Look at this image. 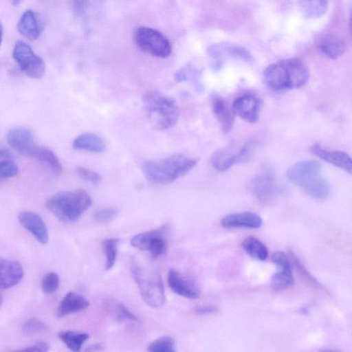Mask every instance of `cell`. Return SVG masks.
<instances>
[{
    "label": "cell",
    "mask_w": 352,
    "mask_h": 352,
    "mask_svg": "<svg viewBox=\"0 0 352 352\" xmlns=\"http://www.w3.org/2000/svg\"><path fill=\"white\" fill-rule=\"evenodd\" d=\"M309 78L307 66L298 58L278 60L267 66L263 72L264 82L274 91L301 88Z\"/></svg>",
    "instance_id": "6da1fadb"
},
{
    "label": "cell",
    "mask_w": 352,
    "mask_h": 352,
    "mask_svg": "<svg viewBox=\"0 0 352 352\" xmlns=\"http://www.w3.org/2000/svg\"><path fill=\"white\" fill-rule=\"evenodd\" d=\"M196 164L195 159L182 154H175L162 159L146 161L142 169L151 183L166 184L190 171Z\"/></svg>",
    "instance_id": "7a4b0ae2"
},
{
    "label": "cell",
    "mask_w": 352,
    "mask_h": 352,
    "mask_svg": "<svg viewBox=\"0 0 352 352\" xmlns=\"http://www.w3.org/2000/svg\"><path fill=\"white\" fill-rule=\"evenodd\" d=\"M321 164L318 162L303 160L289 167L287 176L309 197L324 200L329 197V188L321 175Z\"/></svg>",
    "instance_id": "3957f363"
},
{
    "label": "cell",
    "mask_w": 352,
    "mask_h": 352,
    "mask_svg": "<svg viewBox=\"0 0 352 352\" xmlns=\"http://www.w3.org/2000/svg\"><path fill=\"white\" fill-rule=\"evenodd\" d=\"M91 205V197L81 188L58 192L45 202L46 208L59 220L65 223L78 221Z\"/></svg>",
    "instance_id": "277c9868"
},
{
    "label": "cell",
    "mask_w": 352,
    "mask_h": 352,
    "mask_svg": "<svg viewBox=\"0 0 352 352\" xmlns=\"http://www.w3.org/2000/svg\"><path fill=\"white\" fill-rule=\"evenodd\" d=\"M146 117L153 127L166 130L176 124L179 110L176 102L158 91H148L142 96Z\"/></svg>",
    "instance_id": "5b68a950"
},
{
    "label": "cell",
    "mask_w": 352,
    "mask_h": 352,
    "mask_svg": "<svg viewBox=\"0 0 352 352\" xmlns=\"http://www.w3.org/2000/svg\"><path fill=\"white\" fill-rule=\"evenodd\" d=\"M130 271L145 303L152 308L162 307L166 298L160 273L146 269L135 261L131 264Z\"/></svg>",
    "instance_id": "8992f818"
},
{
    "label": "cell",
    "mask_w": 352,
    "mask_h": 352,
    "mask_svg": "<svg viewBox=\"0 0 352 352\" xmlns=\"http://www.w3.org/2000/svg\"><path fill=\"white\" fill-rule=\"evenodd\" d=\"M133 39L143 52L159 58H166L171 53V45L168 38L160 31L145 26L134 30Z\"/></svg>",
    "instance_id": "52a82bcc"
},
{
    "label": "cell",
    "mask_w": 352,
    "mask_h": 352,
    "mask_svg": "<svg viewBox=\"0 0 352 352\" xmlns=\"http://www.w3.org/2000/svg\"><path fill=\"white\" fill-rule=\"evenodd\" d=\"M12 56L21 70L27 76L38 79L45 75V65L43 60L37 56L26 43L22 41L16 42Z\"/></svg>",
    "instance_id": "ba28073f"
},
{
    "label": "cell",
    "mask_w": 352,
    "mask_h": 352,
    "mask_svg": "<svg viewBox=\"0 0 352 352\" xmlns=\"http://www.w3.org/2000/svg\"><path fill=\"white\" fill-rule=\"evenodd\" d=\"M166 226H162L158 228L138 234L133 236L131 244L140 250L148 251L151 257L156 259L166 250Z\"/></svg>",
    "instance_id": "9c48e42d"
},
{
    "label": "cell",
    "mask_w": 352,
    "mask_h": 352,
    "mask_svg": "<svg viewBox=\"0 0 352 352\" xmlns=\"http://www.w3.org/2000/svg\"><path fill=\"white\" fill-rule=\"evenodd\" d=\"M6 139L14 151L23 156L35 158L40 145L35 142L29 129L23 127L12 129L7 133Z\"/></svg>",
    "instance_id": "30bf717a"
},
{
    "label": "cell",
    "mask_w": 352,
    "mask_h": 352,
    "mask_svg": "<svg viewBox=\"0 0 352 352\" xmlns=\"http://www.w3.org/2000/svg\"><path fill=\"white\" fill-rule=\"evenodd\" d=\"M250 146L247 143L234 153L226 149L218 150L211 157L212 165L217 170L223 172L234 164L245 162L250 157Z\"/></svg>",
    "instance_id": "8fae6325"
},
{
    "label": "cell",
    "mask_w": 352,
    "mask_h": 352,
    "mask_svg": "<svg viewBox=\"0 0 352 352\" xmlns=\"http://www.w3.org/2000/svg\"><path fill=\"white\" fill-rule=\"evenodd\" d=\"M262 107L261 100L253 94H245L238 97L233 102V113L243 120L255 123L259 119Z\"/></svg>",
    "instance_id": "7c38bea8"
},
{
    "label": "cell",
    "mask_w": 352,
    "mask_h": 352,
    "mask_svg": "<svg viewBox=\"0 0 352 352\" xmlns=\"http://www.w3.org/2000/svg\"><path fill=\"white\" fill-rule=\"evenodd\" d=\"M249 190L262 203L271 202L277 194L274 177L268 173L256 175L248 184Z\"/></svg>",
    "instance_id": "4fadbf2b"
},
{
    "label": "cell",
    "mask_w": 352,
    "mask_h": 352,
    "mask_svg": "<svg viewBox=\"0 0 352 352\" xmlns=\"http://www.w3.org/2000/svg\"><path fill=\"white\" fill-rule=\"evenodd\" d=\"M167 280L170 289L176 294L188 299L199 297L200 292L195 284L175 270H169Z\"/></svg>",
    "instance_id": "5bb4252c"
},
{
    "label": "cell",
    "mask_w": 352,
    "mask_h": 352,
    "mask_svg": "<svg viewBox=\"0 0 352 352\" xmlns=\"http://www.w3.org/2000/svg\"><path fill=\"white\" fill-rule=\"evenodd\" d=\"M19 221L39 243L41 244L47 243L49 239L47 228L39 214L31 211H24L19 214Z\"/></svg>",
    "instance_id": "9a60e30c"
},
{
    "label": "cell",
    "mask_w": 352,
    "mask_h": 352,
    "mask_svg": "<svg viewBox=\"0 0 352 352\" xmlns=\"http://www.w3.org/2000/svg\"><path fill=\"white\" fill-rule=\"evenodd\" d=\"M309 150L322 160L351 174L352 161L347 153L340 151H328L319 144L312 145Z\"/></svg>",
    "instance_id": "2e32d148"
},
{
    "label": "cell",
    "mask_w": 352,
    "mask_h": 352,
    "mask_svg": "<svg viewBox=\"0 0 352 352\" xmlns=\"http://www.w3.org/2000/svg\"><path fill=\"white\" fill-rule=\"evenodd\" d=\"M221 225L227 229H257L262 225L261 217L255 212L245 211L229 214L221 220Z\"/></svg>",
    "instance_id": "e0dca14e"
},
{
    "label": "cell",
    "mask_w": 352,
    "mask_h": 352,
    "mask_svg": "<svg viewBox=\"0 0 352 352\" xmlns=\"http://www.w3.org/2000/svg\"><path fill=\"white\" fill-rule=\"evenodd\" d=\"M23 276V269L18 261L0 258V289L10 288L17 285Z\"/></svg>",
    "instance_id": "ac0fdd59"
},
{
    "label": "cell",
    "mask_w": 352,
    "mask_h": 352,
    "mask_svg": "<svg viewBox=\"0 0 352 352\" xmlns=\"http://www.w3.org/2000/svg\"><path fill=\"white\" fill-rule=\"evenodd\" d=\"M318 47L326 57L336 60L340 57L346 50L344 40L339 35L328 33L318 40Z\"/></svg>",
    "instance_id": "d6986e66"
},
{
    "label": "cell",
    "mask_w": 352,
    "mask_h": 352,
    "mask_svg": "<svg viewBox=\"0 0 352 352\" xmlns=\"http://www.w3.org/2000/svg\"><path fill=\"white\" fill-rule=\"evenodd\" d=\"M211 106L221 130L224 133H228L234 124V113L230 109L226 101L218 96L211 98Z\"/></svg>",
    "instance_id": "ffe728a7"
},
{
    "label": "cell",
    "mask_w": 352,
    "mask_h": 352,
    "mask_svg": "<svg viewBox=\"0 0 352 352\" xmlns=\"http://www.w3.org/2000/svg\"><path fill=\"white\" fill-rule=\"evenodd\" d=\"M89 305V301L84 296L76 292H69L60 302L56 314L58 318H62L80 311L87 308Z\"/></svg>",
    "instance_id": "44dd1931"
},
{
    "label": "cell",
    "mask_w": 352,
    "mask_h": 352,
    "mask_svg": "<svg viewBox=\"0 0 352 352\" xmlns=\"http://www.w3.org/2000/svg\"><path fill=\"white\" fill-rule=\"evenodd\" d=\"M17 28L25 38L29 40L36 39L40 34V25L34 12L31 10H25L19 21Z\"/></svg>",
    "instance_id": "7402d4cb"
},
{
    "label": "cell",
    "mask_w": 352,
    "mask_h": 352,
    "mask_svg": "<svg viewBox=\"0 0 352 352\" xmlns=\"http://www.w3.org/2000/svg\"><path fill=\"white\" fill-rule=\"evenodd\" d=\"M76 150L87 151L91 153H101L104 151L106 144L98 135L86 133L77 136L72 142Z\"/></svg>",
    "instance_id": "603a6c76"
},
{
    "label": "cell",
    "mask_w": 352,
    "mask_h": 352,
    "mask_svg": "<svg viewBox=\"0 0 352 352\" xmlns=\"http://www.w3.org/2000/svg\"><path fill=\"white\" fill-rule=\"evenodd\" d=\"M242 248L252 258L263 261L268 256L269 251L267 246L258 239L249 236L242 241Z\"/></svg>",
    "instance_id": "cb8c5ba5"
},
{
    "label": "cell",
    "mask_w": 352,
    "mask_h": 352,
    "mask_svg": "<svg viewBox=\"0 0 352 352\" xmlns=\"http://www.w3.org/2000/svg\"><path fill=\"white\" fill-rule=\"evenodd\" d=\"M329 0H298L302 14L309 19H317L327 11Z\"/></svg>",
    "instance_id": "d4e9b609"
},
{
    "label": "cell",
    "mask_w": 352,
    "mask_h": 352,
    "mask_svg": "<svg viewBox=\"0 0 352 352\" xmlns=\"http://www.w3.org/2000/svg\"><path fill=\"white\" fill-rule=\"evenodd\" d=\"M279 270L272 277V288L276 292L287 289L294 285V277L292 275L291 265L278 267Z\"/></svg>",
    "instance_id": "484cf974"
},
{
    "label": "cell",
    "mask_w": 352,
    "mask_h": 352,
    "mask_svg": "<svg viewBox=\"0 0 352 352\" xmlns=\"http://www.w3.org/2000/svg\"><path fill=\"white\" fill-rule=\"evenodd\" d=\"M35 159L46 166L54 175L61 174L60 162L57 155L48 147L40 146Z\"/></svg>",
    "instance_id": "4316f807"
},
{
    "label": "cell",
    "mask_w": 352,
    "mask_h": 352,
    "mask_svg": "<svg viewBox=\"0 0 352 352\" xmlns=\"http://www.w3.org/2000/svg\"><path fill=\"white\" fill-rule=\"evenodd\" d=\"M89 334L76 331H63L58 337L72 351H79L84 342L89 338Z\"/></svg>",
    "instance_id": "83f0119b"
},
{
    "label": "cell",
    "mask_w": 352,
    "mask_h": 352,
    "mask_svg": "<svg viewBox=\"0 0 352 352\" xmlns=\"http://www.w3.org/2000/svg\"><path fill=\"white\" fill-rule=\"evenodd\" d=\"M211 52L213 56L223 52V54H226L230 57L247 61L252 58L250 53L246 49L234 45L223 44L222 45L217 46L216 48H212Z\"/></svg>",
    "instance_id": "f1b7e54d"
},
{
    "label": "cell",
    "mask_w": 352,
    "mask_h": 352,
    "mask_svg": "<svg viewBox=\"0 0 352 352\" xmlns=\"http://www.w3.org/2000/svg\"><path fill=\"white\" fill-rule=\"evenodd\" d=\"M118 243L119 239L118 238L107 239L102 243L105 255V269L107 270H111L115 265Z\"/></svg>",
    "instance_id": "f546056e"
},
{
    "label": "cell",
    "mask_w": 352,
    "mask_h": 352,
    "mask_svg": "<svg viewBox=\"0 0 352 352\" xmlns=\"http://www.w3.org/2000/svg\"><path fill=\"white\" fill-rule=\"evenodd\" d=\"M147 350L150 352H175V342L170 336H162L151 342Z\"/></svg>",
    "instance_id": "4dcf8cb0"
},
{
    "label": "cell",
    "mask_w": 352,
    "mask_h": 352,
    "mask_svg": "<svg viewBox=\"0 0 352 352\" xmlns=\"http://www.w3.org/2000/svg\"><path fill=\"white\" fill-rule=\"evenodd\" d=\"M60 284L59 276L54 272L45 274L41 280V289L44 294H51L54 293Z\"/></svg>",
    "instance_id": "1f68e13d"
},
{
    "label": "cell",
    "mask_w": 352,
    "mask_h": 352,
    "mask_svg": "<svg viewBox=\"0 0 352 352\" xmlns=\"http://www.w3.org/2000/svg\"><path fill=\"white\" fill-rule=\"evenodd\" d=\"M118 215V210L115 208H104L96 211L93 219L98 223H107L115 219Z\"/></svg>",
    "instance_id": "d6a6232c"
},
{
    "label": "cell",
    "mask_w": 352,
    "mask_h": 352,
    "mask_svg": "<svg viewBox=\"0 0 352 352\" xmlns=\"http://www.w3.org/2000/svg\"><path fill=\"white\" fill-rule=\"evenodd\" d=\"M19 173L17 165L12 161L0 162V179L16 177Z\"/></svg>",
    "instance_id": "836d02e7"
},
{
    "label": "cell",
    "mask_w": 352,
    "mask_h": 352,
    "mask_svg": "<svg viewBox=\"0 0 352 352\" xmlns=\"http://www.w3.org/2000/svg\"><path fill=\"white\" fill-rule=\"evenodd\" d=\"M47 328L45 324L38 318H32L25 321L23 331L28 334L43 331Z\"/></svg>",
    "instance_id": "e575fe53"
},
{
    "label": "cell",
    "mask_w": 352,
    "mask_h": 352,
    "mask_svg": "<svg viewBox=\"0 0 352 352\" xmlns=\"http://www.w3.org/2000/svg\"><path fill=\"white\" fill-rule=\"evenodd\" d=\"M76 173L81 179L88 182L98 184L101 181V177L99 173L87 168L77 167Z\"/></svg>",
    "instance_id": "d590c367"
},
{
    "label": "cell",
    "mask_w": 352,
    "mask_h": 352,
    "mask_svg": "<svg viewBox=\"0 0 352 352\" xmlns=\"http://www.w3.org/2000/svg\"><path fill=\"white\" fill-rule=\"evenodd\" d=\"M116 316L119 320L138 322V318L131 312L124 305L120 303L116 307Z\"/></svg>",
    "instance_id": "8d00e7d4"
},
{
    "label": "cell",
    "mask_w": 352,
    "mask_h": 352,
    "mask_svg": "<svg viewBox=\"0 0 352 352\" xmlns=\"http://www.w3.org/2000/svg\"><path fill=\"white\" fill-rule=\"evenodd\" d=\"M94 0H74V10L77 15L85 13Z\"/></svg>",
    "instance_id": "74e56055"
},
{
    "label": "cell",
    "mask_w": 352,
    "mask_h": 352,
    "mask_svg": "<svg viewBox=\"0 0 352 352\" xmlns=\"http://www.w3.org/2000/svg\"><path fill=\"white\" fill-rule=\"evenodd\" d=\"M294 265L298 268L300 273L305 276V278H307L308 280H310L314 285H318V283L316 280H315L311 275H310L308 272V271L305 268L303 265L300 263V261L298 259V258L296 257L295 255L293 254L292 256Z\"/></svg>",
    "instance_id": "f35d334b"
},
{
    "label": "cell",
    "mask_w": 352,
    "mask_h": 352,
    "mask_svg": "<svg viewBox=\"0 0 352 352\" xmlns=\"http://www.w3.org/2000/svg\"><path fill=\"white\" fill-rule=\"evenodd\" d=\"M49 345L45 342H39L35 343L32 346L27 347L25 349H22V351H42L45 352L49 351Z\"/></svg>",
    "instance_id": "ab89813d"
},
{
    "label": "cell",
    "mask_w": 352,
    "mask_h": 352,
    "mask_svg": "<svg viewBox=\"0 0 352 352\" xmlns=\"http://www.w3.org/2000/svg\"><path fill=\"white\" fill-rule=\"evenodd\" d=\"M217 311V308L212 305L201 306L197 308L196 313L199 315L214 314Z\"/></svg>",
    "instance_id": "60d3db41"
},
{
    "label": "cell",
    "mask_w": 352,
    "mask_h": 352,
    "mask_svg": "<svg viewBox=\"0 0 352 352\" xmlns=\"http://www.w3.org/2000/svg\"><path fill=\"white\" fill-rule=\"evenodd\" d=\"M103 349V345L102 344H93L87 346L85 349L87 351H99Z\"/></svg>",
    "instance_id": "b9f144b4"
},
{
    "label": "cell",
    "mask_w": 352,
    "mask_h": 352,
    "mask_svg": "<svg viewBox=\"0 0 352 352\" xmlns=\"http://www.w3.org/2000/svg\"><path fill=\"white\" fill-rule=\"evenodd\" d=\"M11 156L12 155L9 151L0 148V159H8L11 157Z\"/></svg>",
    "instance_id": "7bdbcfd3"
},
{
    "label": "cell",
    "mask_w": 352,
    "mask_h": 352,
    "mask_svg": "<svg viewBox=\"0 0 352 352\" xmlns=\"http://www.w3.org/2000/svg\"><path fill=\"white\" fill-rule=\"evenodd\" d=\"M3 28L2 24L0 23V45L2 42L3 39Z\"/></svg>",
    "instance_id": "ee69618b"
},
{
    "label": "cell",
    "mask_w": 352,
    "mask_h": 352,
    "mask_svg": "<svg viewBox=\"0 0 352 352\" xmlns=\"http://www.w3.org/2000/svg\"><path fill=\"white\" fill-rule=\"evenodd\" d=\"M21 0H12V3L14 5L16 6L21 2Z\"/></svg>",
    "instance_id": "f6af8a7d"
},
{
    "label": "cell",
    "mask_w": 352,
    "mask_h": 352,
    "mask_svg": "<svg viewBox=\"0 0 352 352\" xmlns=\"http://www.w3.org/2000/svg\"><path fill=\"white\" fill-rule=\"evenodd\" d=\"M3 302V296H1V294H0V305Z\"/></svg>",
    "instance_id": "bcb514c9"
}]
</instances>
